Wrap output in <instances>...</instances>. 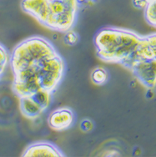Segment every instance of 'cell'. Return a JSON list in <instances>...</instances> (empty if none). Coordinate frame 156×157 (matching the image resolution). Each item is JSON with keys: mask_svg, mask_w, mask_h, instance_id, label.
<instances>
[{"mask_svg": "<svg viewBox=\"0 0 156 157\" xmlns=\"http://www.w3.org/2000/svg\"><path fill=\"white\" fill-rule=\"evenodd\" d=\"M22 8L25 12L45 25L49 15V0H23Z\"/></svg>", "mask_w": 156, "mask_h": 157, "instance_id": "6", "label": "cell"}, {"mask_svg": "<svg viewBox=\"0 0 156 157\" xmlns=\"http://www.w3.org/2000/svg\"><path fill=\"white\" fill-rule=\"evenodd\" d=\"M63 73L64 62L59 54L44 59L38 63V74L42 89L53 92L63 78Z\"/></svg>", "mask_w": 156, "mask_h": 157, "instance_id": "3", "label": "cell"}, {"mask_svg": "<svg viewBox=\"0 0 156 157\" xmlns=\"http://www.w3.org/2000/svg\"><path fill=\"white\" fill-rule=\"evenodd\" d=\"M13 89L19 98L31 95L42 89L38 74V63L14 73Z\"/></svg>", "mask_w": 156, "mask_h": 157, "instance_id": "4", "label": "cell"}, {"mask_svg": "<svg viewBox=\"0 0 156 157\" xmlns=\"http://www.w3.org/2000/svg\"><path fill=\"white\" fill-rule=\"evenodd\" d=\"M108 78V73L103 68H96L91 73V79L95 85H104Z\"/></svg>", "mask_w": 156, "mask_h": 157, "instance_id": "12", "label": "cell"}, {"mask_svg": "<svg viewBox=\"0 0 156 157\" xmlns=\"http://www.w3.org/2000/svg\"><path fill=\"white\" fill-rule=\"evenodd\" d=\"M133 4L135 8L139 9H144L148 5L146 0H133Z\"/></svg>", "mask_w": 156, "mask_h": 157, "instance_id": "17", "label": "cell"}, {"mask_svg": "<svg viewBox=\"0 0 156 157\" xmlns=\"http://www.w3.org/2000/svg\"><path fill=\"white\" fill-rule=\"evenodd\" d=\"M145 39L147 40V42L148 44H149V45H150V48L152 49L154 57L156 58V33H154V34L146 36L145 37Z\"/></svg>", "mask_w": 156, "mask_h": 157, "instance_id": "15", "label": "cell"}, {"mask_svg": "<svg viewBox=\"0 0 156 157\" xmlns=\"http://www.w3.org/2000/svg\"><path fill=\"white\" fill-rule=\"evenodd\" d=\"M64 41L69 45H74L78 41V36L74 31H67L64 36Z\"/></svg>", "mask_w": 156, "mask_h": 157, "instance_id": "13", "label": "cell"}, {"mask_svg": "<svg viewBox=\"0 0 156 157\" xmlns=\"http://www.w3.org/2000/svg\"><path fill=\"white\" fill-rule=\"evenodd\" d=\"M8 61H9V57H8L6 51L2 46L0 45V67L5 68Z\"/></svg>", "mask_w": 156, "mask_h": 157, "instance_id": "16", "label": "cell"}, {"mask_svg": "<svg viewBox=\"0 0 156 157\" xmlns=\"http://www.w3.org/2000/svg\"><path fill=\"white\" fill-rule=\"evenodd\" d=\"M146 1H147L148 3H150V2H152V1H154V0H146Z\"/></svg>", "mask_w": 156, "mask_h": 157, "instance_id": "19", "label": "cell"}, {"mask_svg": "<svg viewBox=\"0 0 156 157\" xmlns=\"http://www.w3.org/2000/svg\"><path fill=\"white\" fill-rule=\"evenodd\" d=\"M56 54L58 52L48 40L41 37L29 38L14 48L11 55V67L16 73Z\"/></svg>", "mask_w": 156, "mask_h": 157, "instance_id": "2", "label": "cell"}, {"mask_svg": "<svg viewBox=\"0 0 156 157\" xmlns=\"http://www.w3.org/2000/svg\"><path fill=\"white\" fill-rule=\"evenodd\" d=\"M93 129V121L89 119H84L80 123V130L84 132H89Z\"/></svg>", "mask_w": 156, "mask_h": 157, "instance_id": "14", "label": "cell"}, {"mask_svg": "<svg viewBox=\"0 0 156 157\" xmlns=\"http://www.w3.org/2000/svg\"><path fill=\"white\" fill-rule=\"evenodd\" d=\"M64 155L59 150L55 145L48 142H39L29 145L25 151L23 156L37 157V156H50L59 157Z\"/></svg>", "mask_w": 156, "mask_h": 157, "instance_id": "8", "label": "cell"}, {"mask_svg": "<svg viewBox=\"0 0 156 157\" xmlns=\"http://www.w3.org/2000/svg\"><path fill=\"white\" fill-rule=\"evenodd\" d=\"M4 69H5V68H3V67H0V76H1V75L3 74Z\"/></svg>", "mask_w": 156, "mask_h": 157, "instance_id": "18", "label": "cell"}, {"mask_svg": "<svg viewBox=\"0 0 156 157\" xmlns=\"http://www.w3.org/2000/svg\"><path fill=\"white\" fill-rule=\"evenodd\" d=\"M30 96L32 97L35 102L39 105L44 110L47 109L48 105H50L51 102V96H52V91L45 90V89H40L35 93L31 94Z\"/></svg>", "mask_w": 156, "mask_h": 157, "instance_id": "10", "label": "cell"}, {"mask_svg": "<svg viewBox=\"0 0 156 157\" xmlns=\"http://www.w3.org/2000/svg\"><path fill=\"white\" fill-rule=\"evenodd\" d=\"M48 121L49 126L53 130L61 131L72 125L74 114L69 108H60L52 112Z\"/></svg>", "mask_w": 156, "mask_h": 157, "instance_id": "7", "label": "cell"}, {"mask_svg": "<svg viewBox=\"0 0 156 157\" xmlns=\"http://www.w3.org/2000/svg\"><path fill=\"white\" fill-rule=\"evenodd\" d=\"M144 18L148 24L156 28V0L148 3L144 9Z\"/></svg>", "mask_w": 156, "mask_h": 157, "instance_id": "11", "label": "cell"}, {"mask_svg": "<svg viewBox=\"0 0 156 157\" xmlns=\"http://www.w3.org/2000/svg\"><path fill=\"white\" fill-rule=\"evenodd\" d=\"M142 39L132 31L108 27L100 29L93 41L99 59L121 63L137 49Z\"/></svg>", "mask_w": 156, "mask_h": 157, "instance_id": "1", "label": "cell"}, {"mask_svg": "<svg viewBox=\"0 0 156 157\" xmlns=\"http://www.w3.org/2000/svg\"><path fill=\"white\" fill-rule=\"evenodd\" d=\"M49 1H52V0H49Z\"/></svg>", "mask_w": 156, "mask_h": 157, "instance_id": "20", "label": "cell"}, {"mask_svg": "<svg viewBox=\"0 0 156 157\" xmlns=\"http://www.w3.org/2000/svg\"><path fill=\"white\" fill-rule=\"evenodd\" d=\"M20 109L22 114L29 119H34L44 111L40 106L32 99L30 95L20 97Z\"/></svg>", "mask_w": 156, "mask_h": 157, "instance_id": "9", "label": "cell"}, {"mask_svg": "<svg viewBox=\"0 0 156 157\" xmlns=\"http://www.w3.org/2000/svg\"><path fill=\"white\" fill-rule=\"evenodd\" d=\"M129 70L145 87L153 88L156 85V58L139 59Z\"/></svg>", "mask_w": 156, "mask_h": 157, "instance_id": "5", "label": "cell"}]
</instances>
